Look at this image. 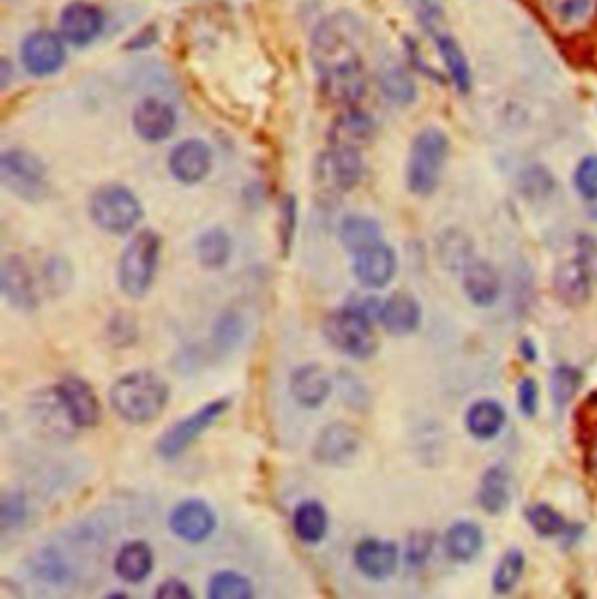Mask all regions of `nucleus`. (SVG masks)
Masks as SVG:
<instances>
[{"label": "nucleus", "mask_w": 597, "mask_h": 599, "mask_svg": "<svg viewBox=\"0 0 597 599\" xmlns=\"http://www.w3.org/2000/svg\"><path fill=\"white\" fill-rule=\"evenodd\" d=\"M432 548H435L432 531H416V535H411L409 546H406V564H409V567H423V564L429 560Z\"/></svg>", "instance_id": "nucleus-43"}, {"label": "nucleus", "mask_w": 597, "mask_h": 599, "mask_svg": "<svg viewBox=\"0 0 597 599\" xmlns=\"http://www.w3.org/2000/svg\"><path fill=\"white\" fill-rule=\"evenodd\" d=\"M523 351H525V359L527 362H535V345H529V341H523Z\"/></svg>", "instance_id": "nucleus-49"}, {"label": "nucleus", "mask_w": 597, "mask_h": 599, "mask_svg": "<svg viewBox=\"0 0 597 599\" xmlns=\"http://www.w3.org/2000/svg\"><path fill=\"white\" fill-rule=\"evenodd\" d=\"M92 222L112 236L131 234L143 220L138 196L124 185H103L89 198Z\"/></svg>", "instance_id": "nucleus-5"}, {"label": "nucleus", "mask_w": 597, "mask_h": 599, "mask_svg": "<svg viewBox=\"0 0 597 599\" xmlns=\"http://www.w3.org/2000/svg\"><path fill=\"white\" fill-rule=\"evenodd\" d=\"M523 572H525V555L519 551V548H511V551L502 555L500 564H497L492 572V590L497 595H509L519 586Z\"/></svg>", "instance_id": "nucleus-36"}, {"label": "nucleus", "mask_w": 597, "mask_h": 599, "mask_svg": "<svg viewBox=\"0 0 597 599\" xmlns=\"http://www.w3.org/2000/svg\"><path fill=\"white\" fill-rule=\"evenodd\" d=\"M553 290L562 304L568 306H582L588 302L590 290H593V280L586 273L582 264L574 259H565L556 266L553 273Z\"/></svg>", "instance_id": "nucleus-25"}, {"label": "nucleus", "mask_w": 597, "mask_h": 599, "mask_svg": "<svg viewBox=\"0 0 597 599\" xmlns=\"http://www.w3.org/2000/svg\"><path fill=\"white\" fill-rule=\"evenodd\" d=\"M380 325L394 337L413 334L423 322V308L418 298L409 292H394L380 306Z\"/></svg>", "instance_id": "nucleus-22"}, {"label": "nucleus", "mask_w": 597, "mask_h": 599, "mask_svg": "<svg viewBox=\"0 0 597 599\" xmlns=\"http://www.w3.org/2000/svg\"><path fill=\"white\" fill-rule=\"evenodd\" d=\"M464 425L474 439L490 441L495 439L507 425V411L495 399H478L464 415Z\"/></svg>", "instance_id": "nucleus-27"}, {"label": "nucleus", "mask_w": 597, "mask_h": 599, "mask_svg": "<svg viewBox=\"0 0 597 599\" xmlns=\"http://www.w3.org/2000/svg\"><path fill=\"white\" fill-rule=\"evenodd\" d=\"M0 288L14 308L31 310L38 306V280L20 257H8L3 261Z\"/></svg>", "instance_id": "nucleus-19"}, {"label": "nucleus", "mask_w": 597, "mask_h": 599, "mask_svg": "<svg viewBox=\"0 0 597 599\" xmlns=\"http://www.w3.org/2000/svg\"><path fill=\"white\" fill-rule=\"evenodd\" d=\"M134 131L145 143H161L173 136L178 126V112L161 98H143L134 108Z\"/></svg>", "instance_id": "nucleus-15"}, {"label": "nucleus", "mask_w": 597, "mask_h": 599, "mask_svg": "<svg viewBox=\"0 0 597 599\" xmlns=\"http://www.w3.org/2000/svg\"><path fill=\"white\" fill-rule=\"evenodd\" d=\"M544 3L562 26H582L590 22L597 10V0H544Z\"/></svg>", "instance_id": "nucleus-38"}, {"label": "nucleus", "mask_w": 597, "mask_h": 599, "mask_svg": "<svg viewBox=\"0 0 597 599\" xmlns=\"http://www.w3.org/2000/svg\"><path fill=\"white\" fill-rule=\"evenodd\" d=\"M539 406V388L533 378H523L519 382V408L525 418H533Z\"/></svg>", "instance_id": "nucleus-46"}, {"label": "nucleus", "mask_w": 597, "mask_h": 599, "mask_svg": "<svg viewBox=\"0 0 597 599\" xmlns=\"http://www.w3.org/2000/svg\"><path fill=\"white\" fill-rule=\"evenodd\" d=\"M171 390L155 371H131L114 380L110 406L129 425L155 423L169 404Z\"/></svg>", "instance_id": "nucleus-1"}, {"label": "nucleus", "mask_w": 597, "mask_h": 599, "mask_svg": "<svg viewBox=\"0 0 597 599\" xmlns=\"http://www.w3.org/2000/svg\"><path fill=\"white\" fill-rule=\"evenodd\" d=\"M576 261L584 266L593 282H597V236L582 234L576 239Z\"/></svg>", "instance_id": "nucleus-44"}, {"label": "nucleus", "mask_w": 597, "mask_h": 599, "mask_svg": "<svg viewBox=\"0 0 597 599\" xmlns=\"http://www.w3.org/2000/svg\"><path fill=\"white\" fill-rule=\"evenodd\" d=\"M511 502V476L504 467H490L478 486V504L490 515H500Z\"/></svg>", "instance_id": "nucleus-30"}, {"label": "nucleus", "mask_w": 597, "mask_h": 599, "mask_svg": "<svg viewBox=\"0 0 597 599\" xmlns=\"http://www.w3.org/2000/svg\"><path fill=\"white\" fill-rule=\"evenodd\" d=\"M525 515H527L529 527H533L539 537H560L562 531L568 529L565 518H562V515L556 509H551L549 504L529 506L525 511Z\"/></svg>", "instance_id": "nucleus-39"}, {"label": "nucleus", "mask_w": 597, "mask_h": 599, "mask_svg": "<svg viewBox=\"0 0 597 599\" xmlns=\"http://www.w3.org/2000/svg\"><path fill=\"white\" fill-rule=\"evenodd\" d=\"M155 597L159 599H190L192 597V588L185 584V580L180 578H169L163 580V584L155 590Z\"/></svg>", "instance_id": "nucleus-47"}, {"label": "nucleus", "mask_w": 597, "mask_h": 599, "mask_svg": "<svg viewBox=\"0 0 597 599\" xmlns=\"http://www.w3.org/2000/svg\"><path fill=\"white\" fill-rule=\"evenodd\" d=\"M322 94L327 101L337 106H355L367 91V75H364L362 61L341 65L329 73L320 75Z\"/></svg>", "instance_id": "nucleus-16"}, {"label": "nucleus", "mask_w": 597, "mask_h": 599, "mask_svg": "<svg viewBox=\"0 0 597 599\" xmlns=\"http://www.w3.org/2000/svg\"><path fill=\"white\" fill-rule=\"evenodd\" d=\"M371 136H374V120L367 112H362L357 108H351L343 114H339L329 131L331 145H348V147H360Z\"/></svg>", "instance_id": "nucleus-28"}, {"label": "nucleus", "mask_w": 597, "mask_h": 599, "mask_svg": "<svg viewBox=\"0 0 597 599\" xmlns=\"http://www.w3.org/2000/svg\"><path fill=\"white\" fill-rule=\"evenodd\" d=\"M446 553L455 562H472L484 551V529L472 521H460L446 531Z\"/></svg>", "instance_id": "nucleus-29"}, {"label": "nucleus", "mask_w": 597, "mask_h": 599, "mask_svg": "<svg viewBox=\"0 0 597 599\" xmlns=\"http://www.w3.org/2000/svg\"><path fill=\"white\" fill-rule=\"evenodd\" d=\"M10 85V63L3 61V89Z\"/></svg>", "instance_id": "nucleus-50"}, {"label": "nucleus", "mask_w": 597, "mask_h": 599, "mask_svg": "<svg viewBox=\"0 0 597 599\" xmlns=\"http://www.w3.org/2000/svg\"><path fill=\"white\" fill-rule=\"evenodd\" d=\"M57 392L77 427H96L101 423V404H98V396L87 380L65 376L57 386Z\"/></svg>", "instance_id": "nucleus-17"}, {"label": "nucleus", "mask_w": 597, "mask_h": 599, "mask_svg": "<svg viewBox=\"0 0 597 599\" xmlns=\"http://www.w3.org/2000/svg\"><path fill=\"white\" fill-rule=\"evenodd\" d=\"M65 63L63 38L52 30H36L22 42V65L33 77L54 75Z\"/></svg>", "instance_id": "nucleus-9"}, {"label": "nucleus", "mask_w": 597, "mask_h": 599, "mask_svg": "<svg viewBox=\"0 0 597 599\" xmlns=\"http://www.w3.org/2000/svg\"><path fill=\"white\" fill-rule=\"evenodd\" d=\"M290 392L298 406L318 408L331 394V376L320 364H304L292 374Z\"/></svg>", "instance_id": "nucleus-21"}, {"label": "nucleus", "mask_w": 597, "mask_h": 599, "mask_svg": "<svg viewBox=\"0 0 597 599\" xmlns=\"http://www.w3.org/2000/svg\"><path fill=\"white\" fill-rule=\"evenodd\" d=\"M292 527H294V535L298 541H304L308 546L320 543L327 535V527H329L325 506L320 502H313V499L302 502L294 511Z\"/></svg>", "instance_id": "nucleus-31"}, {"label": "nucleus", "mask_w": 597, "mask_h": 599, "mask_svg": "<svg viewBox=\"0 0 597 599\" xmlns=\"http://www.w3.org/2000/svg\"><path fill=\"white\" fill-rule=\"evenodd\" d=\"M283 245H285V253L288 247L292 245V239H294V229H296V201L294 196H288L285 198V206H283Z\"/></svg>", "instance_id": "nucleus-48"}, {"label": "nucleus", "mask_w": 597, "mask_h": 599, "mask_svg": "<svg viewBox=\"0 0 597 599\" xmlns=\"http://www.w3.org/2000/svg\"><path fill=\"white\" fill-rule=\"evenodd\" d=\"M462 288L474 306L488 308V306L497 304V298H500L502 280L492 264L472 259L467 266H464Z\"/></svg>", "instance_id": "nucleus-23"}, {"label": "nucleus", "mask_w": 597, "mask_h": 599, "mask_svg": "<svg viewBox=\"0 0 597 599\" xmlns=\"http://www.w3.org/2000/svg\"><path fill=\"white\" fill-rule=\"evenodd\" d=\"M360 448V435L345 423H331L327 425L318 439H315V460L327 464V467H339L351 457H355Z\"/></svg>", "instance_id": "nucleus-18"}, {"label": "nucleus", "mask_w": 597, "mask_h": 599, "mask_svg": "<svg viewBox=\"0 0 597 599\" xmlns=\"http://www.w3.org/2000/svg\"><path fill=\"white\" fill-rule=\"evenodd\" d=\"M364 38V28L353 14L337 12L320 22L313 33V61L318 73H329L341 65L362 61L360 40Z\"/></svg>", "instance_id": "nucleus-2"}, {"label": "nucleus", "mask_w": 597, "mask_h": 599, "mask_svg": "<svg viewBox=\"0 0 597 599\" xmlns=\"http://www.w3.org/2000/svg\"><path fill=\"white\" fill-rule=\"evenodd\" d=\"M106 26V16L101 8H96L85 0H75V3L65 5L59 16V30L65 42L75 47H87L92 45Z\"/></svg>", "instance_id": "nucleus-10"}, {"label": "nucleus", "mask_w": 597, "mask_h": 599, "mask_svg": "<svg viewBox=\"0 0 597 599\" xmlns=\"http://www.w3.org/2000/svg\"><path fill=\"white\" fill-rule=\"evenodd\" d=\"M380 91L386 94L388 101L406 106L416 98V82H413L411 73L404 65H386L383 73H380Z\"/></svg>", "instance_id": "nucleus-35"}, {"label": "nucleus", "mask_w": 597, "mask_h": 599, "mask_svg": "<svg viewBox=\"0 0 597 599\" xmlns=\"http://www.w3.org/2000/svg\"><path fill=\"white\" fill-rule=\"evenodd\" d=\"M320 175L329 187H334L339 192L355 190L364 175L360 147L331 145L329 152L320 159Z\"/></svg>", "instance_id": "nucleus-13"}, {"label": "nucleus", "mask_w": 597, "mask_h": 599, "mask_svg": "<svg viewBox=\"0 0 597 599\" xmlns=\"http://www.w3.org/2000/svg\"><path fill=\"white\" fill-rule=\"evenodd\" d=\"M0 180L3 185L24 201H42L49 185H47V169L45 163L26 152V149H8L0 157Z\"/></svg>", "instance_id": "nucleus-8"}, {"label": "nucleus", "mask_w": 597, "mask_h": 599, "mask_svg": "<svg viewBox=\"0 0 597 599\" xmlns=\"http://www.w3.org/2000/svg\"><path fill=\"white\" fill-rule=\"evenodd\" d=\"M229 408V399H215V402L196 408L187 418L178 420L169 431H163L157 441V453L163 460H178L182 453L202 439L206 431L218 423Z\"/></svg>", "instance_id": "nucleus-7"}, {"label": "nucleus", "mask_w": 597, "mask_h": 599, "mask_svg": "<svg viewBox=\"0 0 597 599\" xmlns=\"http://www.w3.org/2000/svg\"><path fill=\"white\" fill-rule=\"evenodd\" d=\"M31 415L36 425L40 427L42 435H49L54 439H65L73 435V429L77 427L71 418L69 408H65L63 399L59 396L57 388L52 392H42L36 396V402L31 406Z\"/></svg>", "instance_id": "nucleus-24"}, {"label": "nucleus", "mask_w": 597, "mask_h": 599, "mask_svg": "<svg viewBox=\"0 0 597 599\" xmlns=\"http://www.w3.org/2000/svg\"><path fill=\"white\" fill-rule=\"evenodd\" d=\"M339 239L343 247L351 249L355 255L360 249L383 241V231H380L378 222L367 218V215H345L339 224Z\"/></svg>", "instance_id": "nucleus-32"}, {"label": "nucleus", "mask_w": 597, "mask_h": 599, "mask_svg": "<svg viewBox=\"0 0 597 599\" xmlns=\"http://www.w3.org/2000/svg\"><path fill=\"white\" fill-rule=\"evenodd\" d=\"M435 42H437L439 54L446 63V71H448V75H451L458 91L470 94V89H472V71H470L467 57H464L460 45L451 36H435Z\"/></svg>", "instance_id": "nucleus-33"}, {"label": "nucleus", "mask_w": 597, "mask_h": 599, "mask_svg": "<svg viewBox=\"0 0 597 599\" xmlns=\"http://www.w3.org/2000/svg\"><path fill=\"white\" fill-rule=\"evenodd\" d=\"M355 567L367 578L383 580L394 574L400 564V551L392 541L386 539H362L355 548Z\"/></svg>", "instance_id": "nucleus-20"}, {"label": "nucleus", "mask_w": 597, "mask_h": 599, "mask_svg": "<svg viewBox=\"0 0 597 599\" xmlns=\"http://www.w3.org/2000/svg\"><path fill=\"white\" fill-rule=\"evenodd\" d=\"M169 527L178 539L187 543H202L218 527V518H215V511L202 499H185V502L175 504L171 511Z\"/></svg>", "instance_id": "nucleus-11"}, {"label": "nucleus", "mask_w": 597, "mask_h": 599, "mask_svg": "<svg viewBox=\"0 0 597 599\" xmlns=\"http://www.w3.org/2000/svg\"><path fill=\"white\" fill-rule=\"evenodd\" d=\"M578 386H582V374L572 369V366H556V371L551 374V396L556 406L565 408L572 402Z\"/></svg>", "instance_id": "nucleus-40"}, {"label": "nucleus", "mask_w": 597, "mask_h": 599, "mask_svg": "<svg viewBox=\"0 0 597 599\" xmlns=\"http://www.w3.org/2000/svg\"><path fill=\"white\" fill-rule=\"evenodd\" d=\"M159 253H161V241L155 231L143 229L131 239V243L124 247L118 266V282L120 290L131 296L141 298L149 292L155 282V273L159 266Z\"/></svg>", "instance_id": "nucleus-4"}, {"label": "nucleus", "mask_w": 597, "mask_h": 599, "mask_svg": "<svg viewBox=\"0 0 597 599\" xmlns=\"http://www.w3.org/2000/svg\"><path fill=\"white\" fill-rule=\"evenodd\" d=\"M243 337V322L236 318V315H222L218 329H215V339H218L222 351H229V347H234Z\"/></svg>", "instance_id": "nucleus-45"}, {"label": "nucleus", "mask_w": 597, "mask_h": 599, "mask_svg": "<svg viewBox=\"0 0 597 599\" xmlns=\"http://www.w3.org/2000/svg\"><path fill=\"white\" fill-rule=\"evenodd\" d=\"M353 273L362 288L383 290L397 273V253L383 241L364 247L355 253Z\"/></svg>", "instance_id": "nucleus-12"}, {"label": "nucleus", "mask_w": 597, "mask_h": 599, "mask_svg": "<svg viewBox=\"0 0 597 599\" xmlns=\"http://www.w3.org/2000/svg\"><path fill=\"white\" fill-rule=\"evenodd\" d=\"M231 249H234V243L224 229H208L196 241V257L206 269H222L231 259Z\"/></svg>", "instance_id": "nucleus-34"}, {"label": "nucleus", "mask_w": 597, "mask_h": 599, "mask_svg": "<svg viewBox=\"0 0 597 599\" xmlns=\"http://www.w3.org/2000/svg\"><path fill=\"white\" fill-rule=\"evenodd\" d=\"M255 595V588L239 572H218L212 574L208 584V597L210 599H251Z\"/></svg>", "instance_id": "nucleus-37"}, {"label": "nucleus", "mask_w": 597, "mask_h": 599, "mask_svg": "<svg viewBox=\"0 0 597 599\" xmlns=\"http://www.w3.org/2000/svg\"><path fill=\"white\" fill-rule=\"evenodd\" d=\"M212 169V149L204 140L190 138L173 147L169 157L171 175L182 185H198Z\"/></svg>", "instance_id": "nucleus-14"}, {"label": "nucleus", "mask_w": 597, "mask_h": 599, "mask_svg": "<svg viewBox=\"0 0 597 599\" xmlns=\"http://www.w3.org/2000/svg\"><path fill=\"white\" fill-rule=\"evenodd\" d=\"M322 331L331 347L353 359H369L378 347L374 320L351 304L331 313L322 325Z\"/></svg>", "instance_id": "nucleus-6"}, {"label": "nucleus", "mask_w": 597, "mask_h": 599, "mask_svg": "<svg viewBox=\"0 0 597 599\" xmlns=\"http://www.w3.org/2000/svg\"><path fill=\"white\" fill-rule=\"evenodd\" d=\"M448 149H451V143L441 129H423L413 138L406 163V185L413 194L429 196L437 192Z\"/></svg>", "instance_id": "nucleus-3"}, {"label": "nucleus", "mask_w": 597, "mask_h": 599, "mask_svg": "<svg viewBox=\"0 0 597 599\" xmlns=\"http://www.w3.org/2000/svg\"><path fill=\"white\" fill-rule=\"evenodd\" d=\"M155 570V553L143 539L126 541L114 555V574L126 584H143Z\"/></svg>", "instance_id": "nucleus-26"}, {"label": "nucleus", "mask_w": 597, "mask_h": 599, "mask_svg": "<svg viewBox=\"0 0 597 599\" xmlns=\"http://www.w3.org/2000/svg\"><path fill=\"white\" fill-rule=\"evenodd\" d=\"M574 187L586 201H597V157H584L574 171Z\"/></svg>", "instance_id": "nucleus-42"}, {"label": "nucleus", "mask_w": 597, "mask_h": 599, "mask_svg": "<svg viewBox=\"0 0 597 599\" xmlns=\"http://www.w3.org/2000/svg\"><path fill=\"white\" fill-rule=\"evenodd\" d=\"M28 504L22 492H5L3 502H0V527L5 531L12 527H20L26 521Z\"/></svg>", "instance_id": "nucleus-41"}]
</instances>
